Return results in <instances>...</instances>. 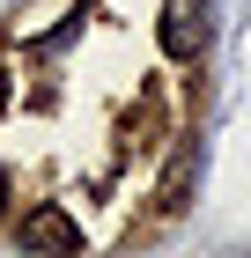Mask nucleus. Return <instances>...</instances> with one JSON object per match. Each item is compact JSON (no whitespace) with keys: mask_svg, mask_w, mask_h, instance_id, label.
Here are the masks:
<instances>
[{"mask_svg":"<svg viewBox=\"0 0 251 258\" xmlns=\"http://www.w3.org/2000/svg\"><path fill=\"white\" fill-rule=\"evenodd\" d=\"M0 199H8V177H0Z\"/></svg>","mask_w":251,"mask_h":258,"instance_id":"39448f33","label":"nucleus"},{"mask_svg":"<svg viewBox=\"0 0 251 258\" xmlns=\"http://www.w3.org/2000/svg\"><path fill=\"white\" fill-rule=\"evenodd\" d=\"M207 44V0H170L163 8V52L170 59H199Z\"/></svg>","mask_w":251,"mask_h":258,"instance_id":"f257e3e1","label":"nucleus"},{"mask_svg":"<svg viewBox=\"0 0 251 258\" xmlns=\"http://www.w3.org/2000/svg\"><path fill=\"white\" fill-rule=\"evenodd\" d=\"M22 251H81V221H67L59 207H30L22 214Z\"/></svg>","mask_w":251,"mask_h":258,"instance_id":"f03ea898","label":"nucleus"},{"mask_svg":"<svg viewBox=\"0 0 251 258\" xmlns=\"http://www.w3.org/2000/svg\"><path fill=\"white\" fill-rule=\"evenodd\" d=\"M192 177H199V140H185L177 162H170V177H163V199H155V207H163V214H185V207H192Z\"/></svg>","mask_w":251,"mask_h":258,"instance_id":"7ed1b4c3","label":"nucleus"},{"mask_svg":"<svg viewBox=\"0 0 251 258\" xmlns=\"http://www.w3.org/2000/svg\"><path fill=\"white\" fill-rule=\"evenodd\" d=\"M0 111H8V81H0Z\"/></svg>","mask_w":251,"mask_h":258,"instance_id":"20e7f679","label":"nucleus"}]
</instances>
